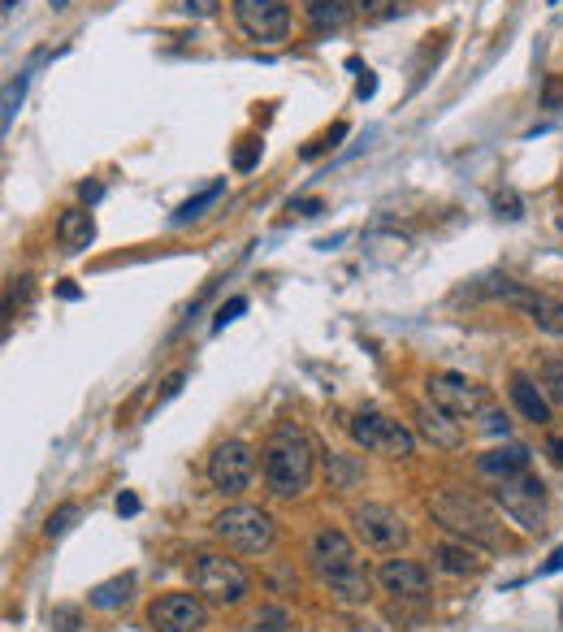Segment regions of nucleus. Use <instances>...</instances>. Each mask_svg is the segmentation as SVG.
<instances>
[{"label": "nucleus", "mask_w": 563, "mask_h": 632, "mask_svg": "<svg viewBox=\"0 0 563 632\" xmlns=\"http://www.w3.org/2000/svg\"><path fill=\"white\" fill-rule=\"evenodd\" d=\"M78 520H83V507H78V503H61V507L44 520V537H65Z\"/></svg>", "instance_id": "nucleus-24"}, {"label": "nucleus", "mask_w": 563, "mask_h": 632, "mask_svg": "<svg viewBox=\"0 0 563 632\" xmlns=\"http://www.w3.org/2000/svg\"><path fill=\"white\" fill-rule=\"evenodd\" d=\"M52 628H57V632H78V607H57V611H52Z\"/></svg>", "instance_id": "nucleus-33"}, {"label": "nucleus", "mask_w": 563, "mask_h": 632, "mask_svg": "<svg viewBox=\"0 0 563 632\" xmlns=\"http://www.w3.org/2000/svg\"><path fill=\"white\" fill-rule=\"evenodd\" d=\"M100 195H104V187H100V182H83V200H87V204H96Z\"/></svg>", "instance_id": "nucleus-41"}, {"label": "nucleus", "mask_w": 563, "mask_h": 632, "mask_svg": "<svg viewBox=\"0 0 563 632\" xmlns=\"http://www.w3.org/2000/svg\"><path fill=\"white\" fill-rule=\"evenodd\" d=\"M330 472H334V481H330L334 490H347V485L360 477V468H356V464H347V455H330Z\"/></svg>", "instance_id": "nucleus-28"}, {"label": "nucleus", "mask_w": 563, "mask_h": 632, "mask_svg": "<svg viewBox=\"0 0 563 632\" xmlns=\"http://www.w3.org/2000/svg\"><path fill=\"white\" fill-rule=\"evenodd\" d=\"M191 589L200 598L217 602V607H239V602L252 594V576H247L234 559L204 550V555L191 559Z\"/></svg>", "instance_id": "nucleus-4"}, {"label": "nucleus", "mask_w": 563, "mask_h": 632, "mask_svg": "<svg viewBox=\"0 0 563 632\" xmlns=\"http://www.w3.org/2000/svg\"><path fill=\"white\" fill-rule=\"evenodd\" d=\"M559 615H563V611H559Z\"/></svg>", "instance_id": "nucleus-44"}, {"label": "nucleus", "mask_w": 563, "mask_h": 632, "mask_svg": "<svg viewBox=\"0 0 563 632\" xmlns=\"http://www.w3.org/2000/svg\"><path fill=\"white\" fill-rule=\"evenodd\" d=\"M542 390H546V399L563 407V360H546L542 364Z\"/></svg>", "instance_id": "nucleus-25"}, {"label": "nucleus", "mask_w": 563, "mask_h": 632, "mask_svg": "<svg viewBox=\"0 0 563 632\" xmlns=\"http://www.w3.org/2000/svg\"><path fill=\"white\" fill-rule=\"evenodd\" d=\"M477 420H481V429H486V433H503V438H507V416H503V412L486 407V412H481Z\"/></svg>", "instance_id": "nucleus-34"}, {"label": "nucleus", "mask_w": 563, "mask_h": 632, "mask_svg": "<svg viewBox=\"0 0 563 632\" xmlns=\"http://www.w3.org/2000/svg\"><path fill=\"white\" fill-rule=\"evenodd\" d=\"M291 208H295V213H299V217H317V213H321V208H325V204H321V200H295Z\"/></svg>", "instance_id": "nucleus-37"}, {"label": "nucleus", "mask_w": 563, "mask_h": 632, "mask_svg": "<svg viewBox=\"0 0 563 632\" xmlns=\"http://www.w3.org/2000/svg\"><path fill=\"white\" fill-rule=\"evenodd\" d=\"M347 433H351V442L369 455H399L403 459V455L416 451L412 429L403 425V420L382 416V412H356L347 420Z\"/></svg>", "instance_id": "nucleus-6"}, {"label": "nucleus", "mask_w": 563, "mask_h": 632, "mask_svg": "<svg viewBox=\"0 0 563 632\" xmlns=\"http://www.w3.org/2000/svg\"><path fill=\"white\" fill-rule=\"evenodd\" d=\"M429 516H434L451 537L468 542L473 550H503L507 546L499 516L468 490H455V485L438 490L434 498H429Z\"/></svg>", "instance_id": "nucleus-2"}, {"label": "nucleus", "mask_w": 563, "mask_h": 632, "mask_svg": "<svg viewBox=\"0 0 563 632\" xmlns=\"http://www.w3.org/2000/svg\"><path fill=\"white\" fill-rule=\"evenodd\" d=\"M434 563H438V572H447V576H477L486 568L468 542H434Z\"/></svg>", "instance_id": "nucleus-19"}, {"label": "nucleus", "mask_w": 563, "mask_h": 632, "mask_svg": "<svg viewBox=\"0 0 563 632\" xmlns=\"http://www.w3.org/2000/svg\"><path fill=\"white\" fill-rule=\"evenodd\" d=\"M295 620H291V611L278 607V602H265L256 615H252V624H247V632H291Z\"/></svg>", "instance_id": "nucleus-21"}, {"label": "nucleus", "mask_w": 563, "mask_h": 632, "mask_svg": "<svg viewBox=\"0 0 563 632\" xmlns=\"http://www.w3.org/2000/svg\"><path fill=\"white\" fill-rule=\"evenodd\" d=\"M182 386H187V373H169V377H165V390L156 394V407H165V403L174 399V394H178Z\"/></svg>", "instance_id": "nucleus-35"}, {"label": "nucleus", "mask_w": 563, "mask_h": 632, "mask_svg": "<svg viewBox=\"0 0 563 632\" xmlns=\"http://www.w3.org/2000/svg\"><path fill=\"white\" fill-rule=\"evenodd\" d=\"M494 208H499V217H507V221L525 217V208H520V195L516 191H499V195H494Z\"/></svg>", "instance_id": "nucleus-29"}, {"label": "nucleus", "mask_w": 563, "mask_h": 632, "mask_svg": "<svg viewBox=\"0 0 563 632\" xmlns=\"http://www.w3.org/2000/svg\"><path fill=\"white\" fill-rule=\"evenodd\" d=\"M260 468H265L269 494L299 498L312 485V472H317V451H312L308 433L299 425H278V429H273V438H269V446H265Z\"/></svg>", "instance_id": "nucleus-3"}, {"label": "nucleus", "mask_w": 563, "mask_h": 632, "mask_svg": "<svg viewBox=\"0 0 563 632\" xmlns=\"http://www.w3.org/2000/svg\"><path fill=\"white\" fill-rule=\"evenodd\" d=\"M217 5L221 0H174V9L191 13V18H217Z\"/></svg>", "instance_id": "nucleus-30"}, {"label": "nucleus", "mask_w": 563, "mask_h": 632, "mask_svg": "<svg viewBox=\"0 0 563 632\" xmlns=\"http://www.w3.org/2000/svg\"><path fill=\"white\" fill-rule=\"evenodd\" d=\"M57 5H61V0H57Z\"/></svg>", "instance_id": "nucleus-43"}, {"label": "nucleus", "mask_w": 563, "mask_h": 632, "mask_svg": "<svg viewBox=\"0 0 563 632\" xmlns=\"http://www.w3.org/2000/svg\"><path fill=\"white\" fill-rule=\"evenodd\" d=\"M243 312H247V299H243V295H234V299H230V304H226V308H221V312H217V321H213V329H226L230 321H239V316H243Z\"/></svg>", "instance_id": "nucleus-31"}, {"label": "nucleus", "mask_w": 563, "mask_h": 632, "mask_svg": "<svg viewBox=\"0 0 563 632\" xmlns=\"http://www.w3.org/2000/svg\"><path fill=\"white\" fill-rule=\"evenodd\" d=\"M429 403L451 412L455 420H477L490 407V394L486 386L468 381L464 373H434L429 377Z\"/></svg>", "instance_id": "nucleus-10"}, {"label": "nucleus", "mask_w": 563, "mask_h": 632, "mask_svg": "<svg viewBox=\"0 0 563 632\" xmlns=\"http://www.w3.org/2000/svg\"><path fill=\"white\" fill-rule=\"evenodd\" d=\"M546 455H551V459H555V464L563 468V433H555V438H551V442H546Z\"/></svg>", "instance_id": "nucleus-39"}, {"label": "nucleus", "mask_w": 563, "mask_h": 632, "mask_svg": "<svg viewBox=\"0 0 563 632\" xmlns=\"http://www.w3.org/2000/svg\"><path fill=\"white\" fill-rule=\"evenodd\" d=\"M512 403H516L520 416L533 420V425H551V399H546V390L529 373L512 377Z\"/></svg>", "instance_id": "nucleus-18"}, {"label": "nucleus", "mask_w": 563, "mask_h": 632, "mask_svg": "<svg viewBox=\"0 0 563 632\" xmlns=\"http://www.w3.org/2000/svg\"><path fill=\"white\" fill-rule=\"evenodd\" d=\"M130 598H135V576H130V572L126 576H113V581H104V585H96L87 594V602L96 611H117V607H126Z\"/></svg>", "instance_id": "nucleus-20"}, {"label": "nucleus", "mask_w": 563, "mask_h": 632, "mask_svg": "<svg viewBox=\"0 0 563 632\" xmlns=\"http://www.w3.org/2000/svg\"><path fill=\"white\" fill-rule=\"evenodd\" d=\"M486 295L503 299V304H512L529 316L533 325L542 329V334H563V295L555 291H533V286H516L507 278H490Z\"/></svg>", "instance_id": "nucleus-7"}, {"label": "nucleus", "mask_w": 563, "mask_h": 632, "mask_svg": "<svg viewBox=\"0 0 563 632\" xmlns=\"http://www.w3.org/2000/svg\"><path fill=\"white\" fill-rule=\"evenodd\" d=\"M494 498H499L503 516L516 520L525 533H538L542 529V516H546V485L529 472H520L512 481H499L494 485Z\"/></svg>", "instance_id": "nucleus-8"}, {"label": "nucleus", "mask_w": 563, "mask_h": 632, "mask_svg": "<svg viewBox=\"0 0 563 632\" xmlns=\"http://www.w3.org/2000/svg\"><path fill=\"white\" fill-rule=\"evenodd\" d=\"M308 563L317 581L343 602V607H364L373 598V581L360 563V550L351 546L343 529H317L308 542Z\"/></svg>", "instance_id": "nucleus-1"}, {"label": "nucleus", "mask_w": 563, "mask_h": 632, "mask_svg": "<svg viewBox=\"0 0 563 632\" xmlns=\"http://www.w3.org/2000/svg\"><path fill=\"white\" fill-rule=\"evenodd\" d=\"M234 22L256 44H282L291 35V5L286 0H234Z\"/></svg>", "instance_id": "nucleus-12"}, {"label": "nucleus", "mask_w": 563, "mask_h": 632, "mask_svg": "<svg viewBox=\"0 0 563 632\" xmlns=\"http://www.w3.org/2000/svg\"><path fill=\"white\" fill-rule=\"evenodd\" d=\"M260 161V139H243V148L234 152V169H252Z\"/></svg>", "instance_id": "nucleus-32"}, {"label": "nucleus", "mask_w": 563, "mask_h": 632, "mask_svg": "<svg viewBox=\"0 0 563 632\" xmlns=\"http://www.w3.org/2000/svg\"><path fill=\"white\" fill-rule=\"evenodd\" d=\"M360 13H364V22H386L403 13V0H360Z\"/></svg>", "instance_id": "nucleus-26"}, {"label": "nucleus", "mask_w": 563, "mask_h": 632, "mask_svg": "<svg viewBox=\"0 0 563 632\" xmlns=\"http://www.w3.org/2000/svg\"><path fill=\"white\" fill-rule=\"evenodd\" d=\"M351 529L369 550H399L408 546V520L386 503H360L351 511Z\"/></svg>", "instance_id": "nucleus-11"}, {"label": "nucleus", "mask_w": 563, "mask_h": 632, "mask_svg": "<svg viewBox=\"0 0 563 632\" xmlns=\"http://www.w3.org/2000/svg\"><path fill=\"white\" fill-rule=\"evenodd\" d=\"M148 624L156 632H195L204 628V602L200 594H161L148 607Z\"/></svg>", "instance_id": "nucleus-13"}, {"label": "nucleus", "mask_w": 563, "mask_h": 632, "mask_svg": "<svg viewBox=\"0 0 563 632\" xmlns=\"http://www.w3.org/2000/svg\"><path fill=\"white\" fill-rule=\"evenodd\" d=\"M563 100V83H546V109H559Z\"/></svg>", "instance_id": "nucleus-40"}, {"label": "nucleus", "mask_w": 563, "mask_h": 632, "mask_svg": "<svg viewBox=\"0 0 563 632\" xmlns=\"http://www.w3.org/2000/svg\"><path fill=\"white\" fill-rule=\"evenodd\" d=\"M208 481H213V490L217 494H243L247 485L256 481V451L247 442L239 438H230V442H221L213 455H208Z\"/></svg>", "instance_id": "nucleus-9"}, {"label": "nucleus", "mask_w": 563, "mask_h": 632, "mask_svg": "<svg viewBox=\"0 0 563 632\" xmlns=\"http://www.w3.org/2000/svg\"><path fill=\"white\" fill-rule=\"evenodd\" d=\"M221 191H226V182H213V187H204L200 195H195V200H187V204H182L178 213H174V226H187V221H195L208 204H217V200H221Z\"/></svg>", "instance_id": "nucleus-23"}, {"label": "nucleus", "mask_w": 563, "mask_h": 632, "mask_svg": "<svg viewBox=\"0 0 563 632\" xmlns=\"http://www.w3.org/2000/svg\"><path fill=\"white\" fill-rule=\"evenodd\" d=\"M135 511H139V498H135V494H122V498H117V516H135Z\"/></svg>", "instance_id": "nucleus-38"}, {"label": "nucleus", "mask_w": 563, "mask_h": 632, "mask_svg": "<svg viewBox=\"0 0 563 632\" xmlns=\"http://www.w3.org/2000/svg\"><path fill=\"white\" fill-rule=\"evenodd\" d=\"M416 429H421L434 446H442V451H455V446H464V425H460V420H455L451 412L434 407V403H421V407H416Z\"/></svg>", "instance_id": "nucleus-15"}, {"label": "nucleus", "mask_w": 563, "mask_h": 632, "mask_svg": "<svg viewBox=\"0 0 563 632\" xmlns=\"http://www.w3.org/2000/svg\"><path fill=\"white\" fill-rule=\"evenodd\" d=\"M343 139H347V122H334V126H330V135H321L317 143H308V148H304V156L312 161V156H321V152L338 148V143H343Z\"/></svg>", "instance_id": "nucleus-27"}, {"label": "nucleus", "mask_w": 563, "mask_h": 632, "mask_svg": "<svg viewBox=\"0 0 563 632\" xmlns=\"http://www.w3.org/2000/svg\"><path fill=\"white\" fill-rule=\"evenodd\" d=\"M308 18H312L317 31H338V26L347 22V5H343V0H312Z\"/></svg>", "instance_id": "nucleus-22"}, {"label": "nucleus", "mask_w": 563, "mask_h": 632, "mask_svg": "<svg viewBox=\"0 0 563 632\" xmlns=\"http://www.w3.org/2000/svg\"><path fill=\"white\" fill-rule=\"evenodd\" d=\"M91 239H96V221H91L87 208H65V213L57 217V243H61V252H87Z\"/></svg>", "instance_id": "nucleus-17"}, {"label": "nucleus", "mask_w": 563, "mask_h": 632, "mask_svg": "<svg viewBox=\"0 0 563 632\" xmlns=\"http://www.w3.org/2000/svg\"><path fill=\"white\" fill-rule=\"evenodd\" d=\"M477 472L494 485L512 481V477H520V472H529V451L525 446H494V451L477 455Z\"/></svg>", "instance_id": "nucleus-16"}, {"label": "nucleus", "mask_w": 563, "mask_h": 632, "mask_svg": "<svg viewBox=\"0 0 563 632\" xmlns=\"http://www.w3.org/2000/svg\"><path fill=\"white\" fill-rule=\"evenodd\" d=\"M373 91H377V78H373L369 70H364V74H360V83H356V96H360V100H369Z\"/></svg>", "instance_id": "nucleus-36"}, {"label": "nucleus", "mask_w": 563, "mask_h": 632, "mask_svg": "<svg viewBox=\"0 0 563 632\" xmlns=\"http://www.w3.org/2000/svg\"><path fill=\"white\" fill-rule=\"evenodd\" d=\"M213 533H217L226 546L243 550V555H265V550L278 542V520H273L265 507L234 503V507H226V511H221V516L213 520Z\"/></svg>", "instance_id": "nucleus-5"}, {"label": "nucleus", "mask_w": 563, "mask_h": 632, "mask_svg": "<svg viewBox=\"0 0 563 632\" xmlns=\"http://www.w3.org/2000/svg\"><path fill=\"white\" fill-rule=\"evenodd\" d=\"M377 585L395 598H421V594H429V585H434V572L416 559H386L382 568H377Z\"/></svg>", "instance_id": "nucleus-14"}, {"label": "nucleus", "mask_w": 563, "mask_h": 632, "mask_svg": "<svg viewBox=\"0 0 563 632\" xmlns=\"http://www.w3.org/2000/svg\"><path fill=\"white\" fill-rule=\"evenodd\" d=\"M559 568H563V550H555V555H551V563H546L542 572H559Z\"/></svg>", "instance_id": "nucleus-42"}]
</instances>
